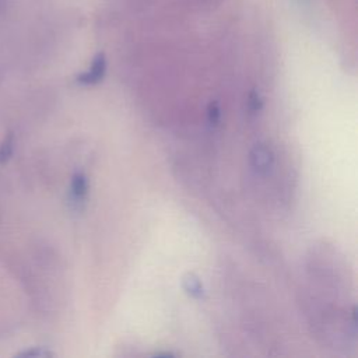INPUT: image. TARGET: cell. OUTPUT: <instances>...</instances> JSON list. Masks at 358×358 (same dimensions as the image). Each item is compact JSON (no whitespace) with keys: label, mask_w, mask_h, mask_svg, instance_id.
<instances>
[{"label":"cell","mask_w":358,"mask_h":358,"mask_svg":"<svg viewBox=\"0 0 358 358\" xmlns=\"http://www.w3.org/2000/svg\"><path fill=\"white\" fill-rule=\"evenodd\" d=\"M13 148H14V138L11 134H8L4 138L3 144L0 145V162H6L11 157Z\"/></svg>","instance_id":"8992f818"},{"label":"cell","mask_w":358,"mask_h":358,"mask_svg":"<svg viewBox=\"0 0 358 358\" xmlns=\"http://www.w3.org/2000/svg\"><path fill=\"white\" fill-rule=\"evenodd\" d=\"M249 158H250L252 168L260 175L268 173L274 164V154L271 148L267 144H262V143L253 145V148L250 150Z\"/></svg>","instance_id":"6da1fadb"},{"label":"cell","mask_w":358,"mask_h":358,"mask_svg":"<svg viewBox=\"0 0 358 358\" xmlns=\"http://www.w3.org/2000/svg\"><path fill=\"white\" fill-rule=\"evenodd\" d=\"M182 287L190 296H193L196 299H203L204 298L206 291H204L203 282L194 273H186L182 277Z\"/></svg>","instance_id":"277c9868"},{"label":"cell","mask_w":358,"mask_h":358,"mask_svg":"<svg viewBox=\"0 0 358 358\" xmlns=\"http://www.w3.org/2000/svg\"><path fill=\"white\" fill-rule=\"evenodd\" d=\"M105 73H106V57H105V53L101 52L94 57L91 67L87 71L77 76V83L83 85H95L103 80Z\"/></svg>","instance_id":"3957f363"},{"label":"cell","mask_w":358,"mask_h":358,"mask_svg":"<svg viewBox=\"0 0 358 358\" xmlns=\"http://www.w3.org/2000/svg\"><path fill=\"white\" fill-rule=\"evenodd\" d=\"M248 106H249V110H250L252 113H257V112L262 110V108H263V99H262V96L259 95L257 91H252V92L249 94Z\"/></svg>","instance_id":"52a82bcc"},{"label":"cell","mask_w":358,"mask_h":358,"mask_svg":"<svg viewBox=\"0 0 358 358\" xmlns=\"http://www.w3.org/2000/svg\"><path fill=\"white\" fill-rule=\"evenodd\" d=\"M172 352H155L154 357H172Z\"/></svg>","instance_id":"9c48e42d"},{"label":"cell","mask_w":358,"mask_h":358,"mask_svg":"<svg viewBox=\"0 0 358 358\" xmlns=\"http://www.w3.org/2000/svg\"><path fill=\"white\" fill-rule=\"evenodd\" d=\"M207 119H208V123L215 127L218 126L220 120H221V108L218 105V102L215 101H211L207 106Z\"/></svg>","instance_id":"5b68a950"},{"label":"cell","mask_w":358,"mask_h":358,"mask_svg":"<svg viewBox=\"0 0 358 358\" xmlns=\"http://www.w3.org/2000/svg\"><path fill=\"white\" fill-rule=\"evenodd\" d=\"M88 194V179L85 173L76 172L71 178L70 183V193H69V201L73 208L81 210V207L85 204Z\"/></svg>","instance_id":"7a4b0ae2"},{"label":"cell","mask_w":358,"mask_h":358,"mask_svg":"<svg viewBox=\"0 0 358 358\" xmlns=\"http://www.w3.org/2000/svg\"><path fill=\"white\" fill-rule=\"evenodd\" d=\"M18 355L20 357H41V358H45V357H52L53 352L46 350V348H43V347H35V348L18 352Z\"/></svg>","instance_id":"ba28073f"}]
</instances>
